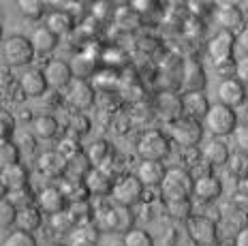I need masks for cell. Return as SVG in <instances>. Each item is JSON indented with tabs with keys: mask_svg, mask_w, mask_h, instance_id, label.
Listing matches in <instances>:
<instances>
[{
	"mask_svg": "<svg viewBox=\"0 0 248 246\" xmlns=\"http://www.w3.org/2000/svg\"><path fill=\"white\" fill-rule=\"evenodd\" d=\"M193 182H195V178L190 176L188 169L173 167L169 171H165V178H163L161 186H158L165 203L188 201L190 195H193Z\"/></svg>",
	"mask_w": 248,
	"mask_h": 246,
	"instance_id": "1",
	"label": "cell"
},
{
	"mask_svg": "<svg viewBox=\"0 0 248 246\" xmlns=\"http://www.w3.org/2000/svg\"><path fill=\"white\" fill-rule=\"evenodd\" d=\"M203 126L208 129L214 137H225L231 135L237 126V114L231 107H225L220 103L210 105L208 114L203 118Z\"/></svg>",
	"mask_w": 248,
	"mask_h": 246,
	"instance_id": "2",
	"label": "cell"
},
{
	"mask_svg": "<svg viewBox=\"0 0 248 246\" xmlns=\"http://www.w3.org/2000/svg\"><path fill=\"white\" fill-rule=\"evenodd\" d=\"M169 135L171 139L182 148H195L197 143L203 139V124L193 118L180 116L175 120L169 122Z\"/></svg>",
	"mask_w": 248,
	"mask_h": 246,
	"instance_id": "3",
	"label": "cell"
},
{
	"mask_svg": "<svg viewBox=\"0 0 248 246\" xmlns=\"http://www.w3.org/2000/svg\"><path fill=\"white\" fill-rule=\"evenodd\" d=\"M137 154L141 161L163 163L169 156V139L161 131H146L137 141Z\"/></svg>",
	"mask_w": 248,
	"mask_h": 246,
	"instance_id": "4",
	"label": "cell"
},
{
	"mask_svg": "<svg viewBox=\"0 0 248 246\" xmlns=\"http://www.w3.org/2000/svg\"><path fill=\"white\" fill-rule=\"evenodd\" d=\"M111 199L116 206H124V208H133L135 203H139L143 195V186L141 182L133 176H122L118 180H113V186H111Z\"/></svg>",
	"mask_w": 248,
	"mask_h": 246,
	"instance_id": "5",
	"label": "cell"
},
{
	"mask_svg": "<svg viewBox=\"0 0 248 246\" xmlns=\"http://www.w3.org/2000/svg\"><path fill=\"white\" fill-rule=\"evenodd\" d=\"M2 54H4V60L11 66H24L32 62L34 58V49L30 45V39L22 37V34H15V37H9L4 41Z\"/></svg>",
	"mask_w": 248,
	"mask_h": 246,
	"instance_id": "6",
	"label": "cell"
},
{
	"mask_svg": "<svg viewBox=\"0 0 248 246\" xmlns=\"http://www.w3.org/2000/svg\"><path fill=\"white\" fill-rule=\"evenodd\" d=\"M233 49H235V34L218 30L210 41H208V56L214 64L233 60Z\"/></svg>",
	"mask_w": 248,
	"mask_h": 246,
	"instance_id": "7",
	"label": "cell"
},
{
	"mask_svg": "<svg viewBox=\"0 0 248 246\" xmlns=\"http://www.w3.org/2000/svg\"><path fill=\"white\" fill-rule=\"evenodd\" d=\"M214 19L220 26V30H227V32H233L235 30L240 32L242 24H244V11L237 7L235 2H220L214 7Z\"/></svg>",
	"mask_w": 248,
	"mask_h": 246,
	"instance_id": "8",
	"label": "cell"
},
{
	"mask_svg": "<svg viewBox=\"0 0 248 246\" xmlns=\"http://www.w3.org/2000/svg\"><path fill=\"white\" fill-rule=\"evenodd\" d=\"M66 103L75 109H88L94 103V88L88 79H75L66 86V94H64Z\"/></svg>",
	"mask_w": 248,
	"mask_h": 246,
	"instance_id": "9",
	"label": "cell"
},
{
	"mask_svg": "<svg viewBox=\"0 0 248 246\" xmlns=\"http://www.w3.org/2000/svg\"><path fill=\"white\" fill-rule=\"evenodd\" d=\"M188 233L199 246H212L218 240V231H216L214 220L208 216H195L188 218Z\"/></svg>",
	"mask_w": 248,
	"mask_h": 246,
	"instance_id": "10",
	"label": "cell"
},
{
	"mask_svg": "<svg viewBox=\"0 0 248 246\" xmlns=\"http://www.w3.org/2000/svg\"><path fill=\"white\" fill-rule=\"evenodd\" d=\"M43 77L47 81V88H66V86L73 81V73H71V66L64 60H49L43 69Z\"/></svg>",
	"mask_w": 248,
	"mask_h": 246,
	"instance_id": "11",
	"label": "cell"
},
{
	"mask_svg": "<svg viewBox=\"0 0 248 246\" xmlns=\"http://www.w3.org/2000/svg\"><path fill=\"white\" fill-rule=\"evenodd\" d=\"M216 94H218V103L225 107H231V109L244 105V101H246V90L237 79L220 81L218 88H216Z\"/></svg>",
	"mask_w": 248,
	"mask_h": 246,
	"instance_id": "12",
	"label": "cell"
},
{
	"mask_svg": "<svg viewBox=\"0 0 248 246\" xmlns=\"http://www.w3.org/2000/svg\"><path fill=\"white\" fill-rule=\"evenodd\" d=\"M37 208L43 214H58L62 210H66V197L62 195L58 186H45L41 188L37 195Z\"/></svg>",
	"mask_w": 248,
	"mask_h": 246,
	"instance_id": "13",
	"label": "cell"
},
{
	"mask_svg": "<svg viewBox=\"0 0 248 246\" xmlns=\"http://www.w3.org/2000/svg\"><path fill=\"white\" fill-rule=\"evenodd\" d=\"M182 114L186 118H193V120H203L205 114H208L210 109V101L208 96H205V92H186L182 96Z\"/></svg>",
	"mask_w": 248,
	"mask_h": 246,
	"instance_id": "14",
	"label": "cell"
},
{
	"mask_svg": "<svg viewBox=\"0 0 248 246\" xmlns=\"http://www.w3.org/2000/svg\"><path fill=\"white\" fill-rule=\"evenodd\" d=\"M223 193V184L216 176L212 173H201L199 178H195L193 182V195L201 201H214Z\"/></svg>",
	"mask_w": 248,
	"mask_h": 246,
	"instance_id": "15",
	"label": "cell"
},
{
	"mask_svg": "<svg viewBox=\"0 0 248 246\" xmlns=\"http://www.w3.org/2000/svg\"><path fill=\"white\" fill-rule=\"evenodd\" d=\"M37 167L43 176L47 178H62L66 169V158L60 154L58 150H45L43 154L37 158Z\"/></svg>",
	"mask_w": 248,
	"mask_h": 246,
	"instance_id": "16",
	"label": "cell"
},
{
	"mask_svg": "<svg viewBox=\"0 0 248 246\" xmlns=\"http://www.w3.org/2000/svg\"><path fill=\"white\" fill-rule=\"evenodd\" d=\"M19 86H22V92L26 96H32V99H39L47 92V81L43 77V71L39 69H28L22 73L19 77Z\"/></svg>",
	"mask_w": 248,
	"mask_h": 246,
	"instance_id": "17",
	"label": "cell"
},
{
	"mask_svg": "<svg viewBox=\"0 0 248 246\" xmlns=\"http://www.w3.org/2000/svg\"><path fill=\"white\" fill-rule=\"evenodd\" d=\"M135 178L141 182V186H161L163 178H165V167L163 163H156V161H141L137 165V171H135Z\"/></svg>",
	"mask_w": 248,
	"mask_h": 246,
	"instance_id": "18",
	"label": "cell"
},
{
	"mask_svg": "<svg viewBox=\"0 0 248 246\" xmlns=\"http://www.w3.org/2000/svg\"><path fill=\"white\" fill-rule=\"evenodd\" d=\"M84 186H86V191L92 195H109L111 186H113V178L105 169L92 167L90 171H88V176L84 178Z\"/></svg>",
	"mask_w": 248,
	"mask_h": 246,
	"instance_id": "19",
	"label": "cell"
},
{
	"mask_svg": "<svg viewBox=\"0 0 248 246\" xmlns=\"http://www.w3.org/2000/svg\"><path fill=\"white\" fill-rule=\"evenodd\" d=\"M182 86L186 92H201L205 88V71L203 66L195 60L184 62L182 69Z\"/></svg>",
	"mask_w": 248,
	"mask_h": 246,
	"instance_id": "20",
	"label": "cell"
},
{
	"mask_svg": "<svg viewBox=\"0 0 248 246\" xmlns=\"http://www.w3.org/2000/svg\"><path fill=\"white\" fill-rule=\"evenodd\" d=\"M43 223V212L37 206H24L17 208V216H15V225H17V231L26 233H34Z\"/></svg>",
	"mask_w": 248,
	"mask_h": 246,
	"instance_id": "21",
	"label": "cell"
},
{
	"mask_svg": "<svg viewBox=\"0 0 248 246\" xmlns=\"http://www.w3.org/2000/svg\"><path fill=\"white\" fill-rule=\"evenodd\" d=\"M201 154H203V158L210 163V165H225L227 158L231 154V150H229V146H227L225 139L212 137V139L205 141V146L201 148Z\"/></svg>",
	"mask_w": 248,
	"mask_h": 246,
	"instance_id": "22",
	"label": "cell"
},
{
	"mask_svg": "<svg viewBox=\"0 0 248 246\" xmlns=\"http://www.w3.org/2000/svg\"><path fill=\"white\" fill-rule=\"evenodd\" d=\"M92 169L90 161H88L86 152H77L71 158H66V169H64V178L69 180H75V182H84V178L88 176V171Z\"/></svg>",
	"mask_w": 248,
	"mask_h": 246,
	"instance_id": "23",
	"label": "cell"
},
{
	"mask_svg": "<svg viewBox=\"0 0 248 246\" xmlns=\"http://www.w3.org/2000/svg\"><path fill=\"white\" fill-rule=\"evenodd\" d=\"M60 131V124L54 116L49 114H41L37 118H32V135L37 139H54Z\"/></svg>",
	"mask_w": 248,
	"mask_h": 246,
	"instance_id": "24",
	"label": "cell"
},
{
	"mask_svg": "<svg viewBox=\"0 0 248 246\" xmlns=\"http://www.w3.org/2000/svg\"><path fill=\"white\" fill-rule=\"evenodd\" d=\"M30 45H32L34 54H49L58 45V37L49 28L41 26V28H34V32L30 34Z\"/></svg>",
	"mask_w": 248,
	"mask_h": 246,
	"instance_id": "25",
	"label": "cell"
},
{
	"mask_svg": "<svg viewBox=\"0 0 248 246\" xmlns=\"http://www.w3.org/2000/svg\"><path fill=\"white\" fill-rule=\"evenodd\" d=\"M0 176H2V180L7 184L9 191H17V188L28 186V169L24 165H19V163L4 167L2 171H0Z\"/></svg>",
	"mask_w": 248,
	"mask_h": 246,
	"instance_id": "26",
	"label": "cell"
},
{
	"mask_svg": "<svg viewBox=\"0 0 248 246\" xmlns=\"http://www.w3.org/2000/svg\"><path fill=\"white\" fill-rule=\"evenodd\" d=\"M86 156H88V161H90L92 167L103 169L107 165V161L111 158V146L105 139H96V141H92L90 146H88Z\"/></svg>",
	"mask_w": 248,
	"mask_h": 246,
	"instance_id": "27",
	"label": "cell"
},
{
	"mask_svg": "<svg viewBox=\"0 0 248 246\" xmlns=\"http://www.w3.org/2000/svg\"><path fill=\"white\" fill-rule=\"evenodd\" d=\"M73 15L66 13V11H51L47 15V24H45V28H49L51 32L56 34V37H60V34H66L73 30Z\"/></svg>",
	"mask_w": 248,
	"mask_h": 246,
	"instance_id": "28",
	"label": "cell"
},
{
	"mask_svg": "<svg viewBox=\"0 0 248 246\" xmlns=\"http://www.w3.org/2000/svg\"><path fill=\"white\" fill-rule=\"evenodd\" d=\"M225 165L233 178H237V180H248V154L246 152H240V150L231 152Z\"/></svg>",
	"mask_w": 248,
	"mask_h": 246,
	"instance_id": "29",
	"label": "cell"
},
{
	"mask_svg": "<svg viewBox=\"0 0 248 246\" xmlns=\"http://www.w3.org/2000/svg\"><path fill=\"white\" fill-rule=\"evenodd\" d=\"M71 73H73L75 79H86L88 75L94 73V58H92L90 54H77L73 60H71Z\"/></svg>",
	"mask_w": 248,
	"mask_h": 246,
	"instance_id": "30",
	"label": "cell"
},
{
	"mask_svg": "<svg viewBox=\"0 0 248 246\" xmlns=\"http://www.w3.org/2000/svg\"><path fill=\"white\" fill-rule=\"evenodd\" d=\"M113 214H116V225H113V233H126L135 227V216H133L131 208L116 206L113 203Z\"/></svg>",
	"mask_w": 248,
	"mask_h": 246,
	"instance_id": "31",
	"label": "cell"
},
{
	"mask_svg": "<svg viewBox=\"0 0 248 246\" xmlns=\"http://www.w3.org/2000/svg\"><path fill=\"white\" fill-rule=\"evenodd\" d=\"M75 225H77V220L69 210H62V212L49 216V227L54 229L56 233H71L75 229Z\"/></svg>",
	"mask_w": 248,
	"mask_h": 246,
	"instance_id": "32",
	"label": "cell"
},
{
	"mask_svg": "<svg viewBox=\"0 0 248 246\" xmlns=\"http://www.w3.org/2000/svg\"><path fill=\"white\" fill-rule=\"evenodd\" d=\"M19 163V148L17 143L7 139V141H0V171L9 165H15Z\"/></svg>",
	"mask_w": 248,
	"mask_h": 246,
	"instance_id": "33",
	"label": "cell"
},
{
	"mask_svg": "<svg viewBox=\"0 0 248 246\" xmlns=\"http://www.w3.org/2000/svg\"><path fill=\"white\" fill-rule=\"evenodd\" d=\"M122 246H154V240L146 229L133 227L131 231L122 235Z\"/></svg>",
	"mask_w": 248,
	"mask_h": 246,
	"instance_id": "34",
	"label": "cell"
},
{
	"mask_svg": "<svg viewBox=\"0 0 248 246\" xmlns=\"http://www.w3.org/2000/svg\"><path fill=\"white\" fill-rule=\"evenodd\" d=\"M17 7L24 17L28 19H41L45 15V4L41 0H19Z\"/></svg>",
	"mask_w": 248,
	"mask_h": 246,
	"instance_id": "35",
	"label": "cell"
},
{
	"mask_svg": "<svg viewBox=\"0 0 248 246\" xmlns=\"http://www.w3.org/2000/svg\"><path fill=\"white\" fill-rule=\"evenodd\" d=\"M2 246H39V244H37V240H34L32 233L17 231V229H15L13 233H9L7 238H4Z\"/></svg>",
	"mask_w": 248,
	"mask_h": 246,
	"instance_id": "36",
	"label": "cell"
},
{
	"mask_svg": "<svg viewBox=\"0 0 248 246\" xmlns=\"http://www.w3.org/2000/svg\"><path fill=\"white\" fill-rule=\"evenodd\" d=\"M15 216H17V208L7 199H0V227L15 225Z\"/></svg>",
	"mask_w": 248,
	"mask_h": 246,
	"instance_id": "37",
	"label": "cell"
},
{
	"mask_svg": "<svg viewBox=\"0 0 248 246\" xmlns=\"http://www.w3.org/2000/svg\"><path fill=\"white\" fill-rule=\"evenodd\" d=\"M56 150L64 158H71L73 154H77V152H81V146H79V141H77V137L71 135V137H62L58 141V146H56Z\"/></svg>",
	"mask_w": 248,
	"mask_h": 246,
	"instance_id": "38",
	"label": "cell"
},
{
	"mask_svg": "<svg viewBox=\"0 0 248 246\" xmlns=\"http://www.w3.org/2000/svg\"><path fill=\"white\" fill-rule=\"evenodd\" d=\"M30 199H32V193H30V188H28V186L17 188V191H9V193H7V201H11L15 208L30 206Z\"/></svg>",
	"mask_w": 248,
	"mask_h": 246,
	"instance_id": "39",
	"label": "cell"
},
{
	"mask_svg": "<svg viewBox=\"0 0 248 246\" xmlns=\"http://www.w3.org/2000/svg\"><path fill=\"white\" fill-rule=\"evenodd\" d=\"M15 133V120L9 111L0 109V141L11 139V135Z\"/></svg>",
	"mask_w": 248,
	"mask_h": 246,
	"instance_id": "40",
	"label": "cell"
},
{
	"mask_svg": "<svg viewBox=\"0 0 248 246\" xmlns=\"http://www.w3.org/2000/svg\"><path fill=\"white\" fill-rule=\"evenodd\" d=\"M235 139V146L240 152H246L248 154V122H242V124L235 126V131L231 133Z\"/></svg>",
	"mask_w": 248,
	"mask_h": 246,
	"instance_id": "41",
	"label": "cell"
},
{
	"mask_svg": "<svg viewBox=\"0 0 248 246\" xmlns=\"http://www.w3.org/2000/svg\"><path fill=\"white\" fill-rule=\"evenodd\" d=\"M169 214L175 218H188L190 216V199L188 201H171L167 203Z\"/></svg>",
	"mask_w": 248,
	"mask_h": 246,
	"instance_id": "42",
	"label": "cell"
},
{
	"mask_svg": "<svg viewBox=\"0 0 248 246\" xmlns=\"http://www.w3.org/2000/svg\"><path fill=\"white\" fill-rule=\"evenodd\" d=\"M235 79L242 86H248V56H242L240 60H235Z\"/></svg>",
	"mask_w": 248,
	"mask_h": 246,
	"instance_id": "43",
	"label": "cell"
},
{
	"mask_svg": "<svg viewBox=\"0 0 248 246\" xmlns=\"http://www.w3.org/2000/svg\"><path fill=\"white\" fill-rule=\"evenodd\" d=\"M216 66V73L218 77L225 79H235V60H227V62H220V64H214Z\"/></svg>",
	"mask_w": 248,
	"mask_h": 246,
	"instance_id": "44",
	"label": "cell"
},
{
	"mask_svg": "<svg viewBox=\"0 0 248 246\" xmlns=\"http://www.w3.org/2000/svg\"><path fill=\"white\" fill-rule=\"evenodd\" d=\"M113 71H105V73H96V86L103 90H113L118 86V81H109V77H113Z\"/></svg>",
	"mask_w": 248,
	"mask_h": 246,
	"instance_id": "45",
	"label": "cell"
},
{
	"mask_svg": "<svg viewBox=\"0 0 248 246\" xmlns=\"http://www.w3.org/2000/svg\"><path fill=\"white\" fill-rule=\"evenodd\" d=\"M235 47L240 52H244V56H248V26L242 28L240 32L235 34Z\"/></svg>",
	"mask_w": 248,
	"mask_h": 246,
	"instance_id": "46",
	"label": "cell"
},
{
	"mask_svg": "<svg viewBox=\"0 0 248 246\" xmlns=\"http://www.w3.org/2000/svg\"><path fill=\"white\" fill-rule=\"evenodd\" d=\"M34 146H37V137L32 135V131L22 133V135L17 137V148H34Z\"/></svg>",
	"mask_w": 248,
	"mask_h": 246,
	"instance_id": "47",
	"label": "cell"
},
{
	"mask_svg": "<svg viewBox=\"0 0 248 246\" xmlns=\"http://www.w3.org/2000/svg\"><path fill=\"white\" fill-rule=\"evenodd\" d=\"M235 246H248V227H242L235 231Z\"/></svg>",
	"mask_w": 248,
	"mask_h": 246,
	"instance_id": "48",
	"label": "cell"
},
{
	"mask_svg": "<svg viewBox=\"0 0 248 246\" xmlns=\"http://www.w3.org/2000/svg\"><path fill=\"white\" fill-rule=\"evenodd\" d=\"M109 15V4L107 2H96L94 4V17H107Z\"/></svg>",
	"mask_w": 248,
	"mask_h": 246,
	"instance_id": "49",
	"label": "cell"
},
{
	"mask_svg": "<svg viewBox=\"0 0 248 246\" xmlns=\"http://www.w3.org/2000/svg\"><path fill=\"white\" fill-rule=\"evenodd\" d=\"M188 9H210V4H203V2H190ZM197 15L201 17V11H197Z\"/></svg>",
	"mask_w": 248,
	"mask_h": 246,
	"instance_id": "50",
	"label": "cell"
},
{
	"mask_svg": "<svg viewBox=\"0 0 248 246\" xmlns=\"http://www.w3.org/2000/svg\"><path fill=\"white\" fill-rule=\"evenodd\" d=\"M7 193H9V188H7V184H4L2 176H0V199H4V197H7Z\"/></svg>",
	"mask_w": 248,
	"mask_h": 246,
	"instance_id": "51",
	"label": "cell"
},
{
	"mask_svg": "<svg viewBox=\"0 0 248 246\" xmlns=\"http://www.w3.org/2000/svg\"><path fill=\"white\" fill-rule=\"evenodd\" d=\"M244 24H246V26H248V7L244 9Z\"/></svg>",
	"mask_w": 248,
	"mask_h": 246,
	"instance_id": "52",
	"label": "cell"
},
{
	"mask_svg": "<svg viewBox=\"0 0 248 246\" xmlns=\"http://www.w3.org/2000/svg\"><path fill=\"white\" fill-rule=\"evenodd\" d=\"M47 246H64V244H60V242H51V244H47Z\"/></svg>",
	"mask_w": 248,
	"mask_h": 246,
	"instance_id": "53",
	"label": "cell"
},
{
	"mask_svg": "<svg viewBox=\"0 0 248 246\" xmlns=\"http://www.w3.org/2000/svg\"><path fill=\"white\" fill-rule=\"evenodd\" d=\"M71 246H94V244H71Z\"/></svg>",
	"mask_w": 248,
	"mask_h": 246,
	"instance_id": "54",
	"label": "cell"
},
{
	"mask_svg": "<svg viewBox=\"0 0 248 246\" xmlns=\"http://www.w3.org/2000/svg\"><path fill=\"white\" fill-rule=\"evenodd\" d=\"M244 90H246V103H248V86H244Z\"/></svg>",
	"mask_w": 248,
	"mask_h": 246,
	"instance_id": "55",
	"label": "cell"
},
{
	"mask_svg": "<svg viewBox=\"0 0 248 246\" xmlns=\"http://www.w3.org/2000/svg\"><path fill=\"white\" fill-rule=\"evenodd\" d=\"M246 216H248V206H246Z\"/></svg>",
	"mask_w": 248,
	"mask_h": 246,
	"instance_id": "56",
	"label": "cell"
}]
</instances>
